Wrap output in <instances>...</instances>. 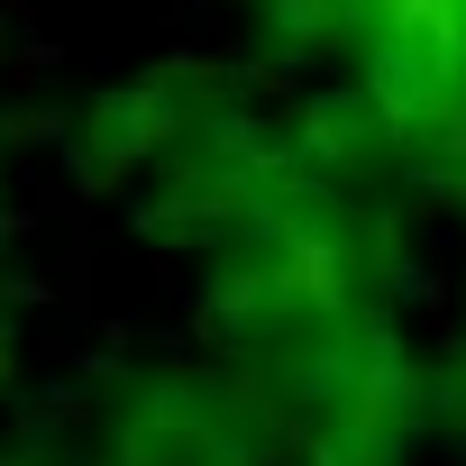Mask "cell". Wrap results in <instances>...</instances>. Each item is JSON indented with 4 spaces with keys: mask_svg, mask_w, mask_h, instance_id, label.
<instances>
[]
</instances>
